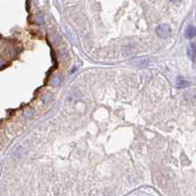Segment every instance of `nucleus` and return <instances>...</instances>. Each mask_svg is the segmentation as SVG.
<instances>
[{
  "label": "nucleus",
  "instance_id": "nucleus-1",
  "mask_svg": "<svg viewBox=\"0 0 196 196\" xmlns=\"http://www.w3.org/2000/svg\"><path fill=\"white\" fill-rule=\"evenodd\" d=\"M156 33H157L158 37H160L161 39H167V37H169L170 36L172 29H170V27L168 24H161L157 27Z\"/></svg>",
  "mask_w": 196,
  "mask_h": 196
},
{
  "label": "nucleus",
  "instance_id": "nucleus-2",
  "mask_svg": "<svg viewBox=\"0 0 196 196\" xmlns=\"http://www.w3.org/2000/svg\"><path fill=\"white\" fill-rule=\"evenodd\" d=\"M176 87L179 88V89H182V88H186L189 86V82L187 80H185L184 78L182 77H179L176 79V83H175Z\"/></svg>",
  "mask_w": 196,
  "mask_h": 196
},
{
  "label": "nucleus",
  "instance_id": "nucleus-3",
  "mask_svg": "<svg viewBox=\"0 0 196 196\" xmlns=\"http://www.w3.org/2000/svg\"><path fill=\"white\" fill-rule=\"evenodd\" d=\"M185 37L187 39H193L196 37V28L193 26H189L185 31Z\"/></svg>",
  "mask_w": 196,
  "mask_h": 196
},
{
  "label": "nucleus",
  "instance_id": "nucleus-4",
  "mask_svg": "<svg viewBox=\"0 0 196 196\" xmlns=\"http://www.w3.org/2000/svg\"><path fill=\"white\" fill-rule=\"evenodd\" d=\"M188 53H189V56H190L192 59L196 58V42H192L190 45V47H189Z\"/></svg>",
  "mask_w": 196,
  "mask_h": 196
},
{
  "label": "nucleus",
  "instance_id": "nucleus-5",
  "mask_svg": "<svg viewBox=\"0 0 196 196\" xmlns=\"http://www.w3.org/2000/svg\"><path fill=\"white\" fill-rule=\"evenodd\" d=\"M43 96H45V95H43ZM51 99H52V97H51V95L50 94H47L45 97H42V100H43V102L45 103H49L50 100H51Z\"/></svg>",
  "mask_w": 196,
  "mask_h": 196
},
{
  "label": "nucleus",
  "instance_id": "nucleus-6",
  "mask_svg": "<svg viewBox=\"0 0 196 196\" xmlns=\"http://www.w3.org/2000/svg\"><path fill=\"white\" fill-rule=\"evenodd\" d=\"M170 1L174 2V3H179V2H180V1H181V0H170Z\"/></svg>",
  "mask_w": 196,
  "mask_h": 196
}]
</instances>
